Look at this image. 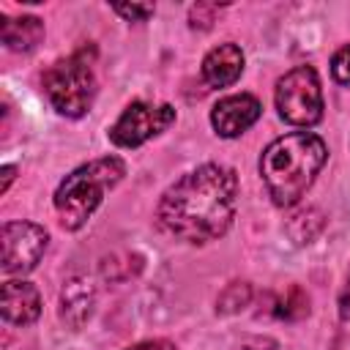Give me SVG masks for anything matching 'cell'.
Instances as JSON below:
<instances>
[{
  "label": "cell",
  "mask_w": 350,
  "mask_h": 350,
  "mask_svg": "<svg viewBox=\"0 0 350 350\" xmlns=\"http://www.w3.org/2000/svg\"><path fill=\"white\" fill-rule=\"evenodd\" d=\"M328 159V148L317 134L295 131L273 139L260 156V175L276 205H295L314 183Z\"/></svg>",
  "instance_id": "obj_2"
},
{
  "label": "cell",
  "mask_w": 350,
  "mask_h": 350,
  "mask_svg": "<svg viewBox=\"0 0 350 350\" xmlns=\"http://www.w3.org/2000/svg\"><path fill=\"white\" fill-rule=\"evenodd\" d=\"M243 71V52L238 44H219L202 57V79L211 88L232 85Z\"/></svg>",
  "instance_id": "obj_11"
},
{
  "label": "cell",
  "mask_w": 350,
  "mask_h": 350,
  "mask_svg": "<svg viewBox=\"0 0 350 350\" xmlns=\"http://www.w3.org/2000/svg\"><path fill=\"white\" fill-rule=\"evenodd\" d=\"M93 304H96V290L93 282L85 276H74L63 284L60 290V320L68 328H82L90 314H93Z\"/></svg>",
  "instance_id": "obj_9"
},
{
  "label": "cell",
  "mask_w": 350,
  "mask_h": 350,
  "mask_svg": "<svg viewBox=\"0 0 350 350\" xmlns=\"http://www.w3.org/2000/svg\"><path fill=\"white\" fill-rule=\"evenodd\" d=\"M276 109L293 126H314L323 118V90L312 66H298L276 82Z\"/></svg>",
  "instance_id": "obj_5"
},
{
  "label": "cell",
  "mask_w": 350,
  "mask_h": 350,
  "mask_svg": "<svg viewBox=\"0 0 350 350\" xmlns=\"http://www.w3.org/2000/svg\"><path fill=\"white\" fill-rule=\"evenodd\" d=\"M96 46L85 44L68 57L52 63L44 74L49 104L66 118H82L96 96Z\"/></svg>",
  "instance_id": "obj_4"
},
{
  "label": "cell",
  "mask_w": 350,
  "mask_h": 350,
  "mask_svg": "<svg viewBox=\"0 0 350 350\" xmlns=\"http://www.w3.org/2000/svg\"><path fill=\"white\" fill-rule=\"evenodd\" d=\"M129 350H175L170 342H142V345H137V347H129Z\"/></svg>",
  "instance_id": "obj_21"
},
{
  "label": "cell",
  "mask_w": 350,
  "mask_h": 350,
  "mask_svg": "<svg viewBox=\"0 0 350 350\" xmlns=\"http://www.w3.org/2000/svg\"><path fill=\"white\" fill-rule=\"evenodd\" d=\"M172 120H175V109L170 104L153 107L145 101H131L109 129V139L120 148H137L145 139L161 134Z\"/></svg>",
  "instance_id": "obj_6"
},
{
  "label": "cell",
  "mask_w": 350,
  "mask_h": 350,
  "mask_svg": "<svg viewBox=\"0 0 350 350\" xmlns=\"http://www.w3.org/2000/svg\"><path fill=\"white\" fill-rule=\"evenodd\" d=\"M216 11H219V5H213V3H197V5L191 8V14H189V22H191V27L208 30V27L213 25V16H216Z\"/></svg>",
  "instance_id": "obj_17"
},
{
  "label": "cell",
  "mask_w": 350,
  "mask_h": 350,
  "mask_svg": "<svg viewBox=\"0 0 350 350\" xmlns=\"http://www.w3.org/2000/svg\"><path fill=\"white\" fill-rule=\"evenodd\" d=\"M331 74L339 85L350 88V46H342L334 57H331Z\"/></svg>",
  "instance_id": "obj_16"
},
{
  "label": "cell",
  "mask_w": 350,
  "mask_h": 350,
  "mask_svg": "<svg viewBox=\"0 0 350 350\" xmlns=\"http://www.w3.org/2000/svg\"><path fill=\"white\" fill-rule=\"evenodd\" d=\"M46 230L33 221H5L0 232L3 243V271L5 273H25L36 268L41 254L46 252Z\"/></svg>",
  "instance_id": "obj_7"
},
{
  "label": "cell",
  "mask_w": 350,
  "mask_h": 350,
  "mask_svg": "<svg viewBox=\"0 0 350 350\" xmlns=\"http://www.w3.org/2000/svg\"><path fill=\"white\" fill-rule=\"evenodd\" d=\"M260 112H262V107L254 96H249V93L227 96V98L216 101V107L211 109V123L219 137H238L249 126L257 123Z\"/></svg>",
  "instance_id": "obj_8"
},
{
  "label": "cell",
  "mask_w": 350,
  "mask_h": 350,
  "mask_svg": "<svg viewBox=\"0 0 350 350\" xmlns=\"http://www.w3.org/2000/svg\"><path fill=\"white\" fill-rule=\"evenodd\" d=\"M235 350H279L273 339H265V336H254V339H246L243 345H238Z\"/></svg>",
  "instance_id": "obj_19"
},
{
  "label": "cell",
  "mask_w": 350,
  "mask_h": 350,
  "mask_svg": "<svg viewBox=\"0 0 350 350\" xmlns=\"http://www.w3.org/2000/svg\"><path fill=\"white\" fill-rule=\"evenodd\" d=\"M238 202V175L221 164H202L175 180L159 202V224L183 241L205 243L227 232Z\"/></svg>",
  "instance_id": "obj_1"
},
{
  "label": "cell",
  "mask_w": 350,
  "mask_h": 350,
  "mask_svg": "<svg viewBox=\"0 0 350 350\" xmlns=\"http://www.w3.org/2000/svg\"><path fill=\"white\" fill-rule=\"evenodd\" d=\"M306 312H309V298H306V293H304L298 284H293V287H290L284 295H279L276 304H273V314H276L279 320H287V323L306 317Z\"/></svg>",
  "instance_id": "obj_13"
},
{
  "label": "cell",
  "mask_w": 350,
  "mask_h": 350,
  "mask_svg": "<svg viewBox=\"0 0 350 350\" xmlns=\"http://www.w3.org/2000/svg\"><path fill=\"white\" fill-rule=\"evenodd\" d=\"M115 14H120L123 19H134V22H142L153 14V5H115Z\"/></svg>",
  "instance_id": "obj_18"
},
{
  "label": "cell",
  "mask_w": 350,
  "mask_h": 350,
  "mask_svg": "<svg viewBox=\"0 0 350 350\" xmlns=\"http://www.w3.org/2000/svg\"><path fill=\"white\" fill-rule=\"evenodd\" d=\"M14 167H3V186H0V191H8V183L14 180Z\"/></svg>",
  "instance_id": "obj_22"
},
{
  "label": "cell",
  "mask_w": 350,
  "mask_h": 350,
  "mask_svg": "<svg viewBox=\"0 0 350 350\" xmlns=\"http://www.w3.org/2000/svg\"><path fill=\"white\" fill-rule=\"evenodd\" d=\"M295 227H301V230H304V232H301V238H298V243H309V241L320 232L323 219H320V213H317V211H306V213L293 216V221H290V227H287V230H295Z\"/></svg>",
  "instance_id": "obj_15"
},
{
  "label": "cell",
  "mask_w": 350,
  "mask_h": 350,
  "mask_svg": "<svg viewBox=\"0 0 350 350\" xmlns=\"http://www.w3.org/2000/svg\"><path fill=\"white\" fill-rule=\"evenodd\" d=\"M339 317L342 320H350V273H347V282L339 293Z\"/></svg>",
  "instance_id": "obj_20"
},
{
  "label": "cell",
  "mask_w": 350,
  "mask_h": 350,
  "mask_svg": "<svg viewBox=\"0 0 350 350\" xmlns=\"http://www.w3.org/2000/svg\"><path fill=\"white\" fill-rule=\"evenodd\" d=\"M0 38L11 52H33L44 38V22L38 16H5Z\"/></svg>",
  "instance_id": "obj_12"
},
{
  "label": "cell",
  "mask_w": 350,
  "mask_h": 350,
  "mask_svg": "<svg viewBox=\"0 0 350 350\" xmlns=\"http://www.w3.org/2000/svg\"><path fill=\"white\" fill-rule=\"evenodd\" d=\"M252 301V284L249 282H230L219 298H216V312L221 314H232V312H241L246 309Z\"/></svg>",
  "instance_id": "obj_14"
},
{
  "label": "cell",
  "mask_w": 350,
  "mask_h": 350,
  "mask_svg": "<svg viewBox=\"0 0 350 350\" xmlns=\"http://www.w3.org/2000/svg\"><path fill=\"white\" fill-rule=\"evenodd\" d=\"M41 314V295L30 282H5L3 284V317L14 325H30Z\"/></svg>",
  "instance_id": "obj_10"
},
{
  "label": "cell",
  "mask_w": 350,
  "mask_h": 350,
  "mask_svg": "<svg viewBox=\"0 0 350 350\" xmlns=\"http://www.w3.org/2000/svg\"><path fill=\"white\" fill-rule=\"evenodd\" d=\"M126 175V164L118 156H104L77 167L55 191V211L66 230H79L93 211L101 205L104 194Z\"/></svg>",
  "instance_id": "obj_3"
}]
</instances>
